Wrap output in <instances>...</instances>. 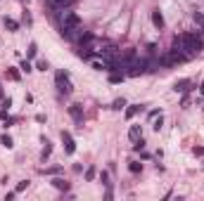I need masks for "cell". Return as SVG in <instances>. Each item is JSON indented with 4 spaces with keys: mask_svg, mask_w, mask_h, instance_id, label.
<instances>
[{
    "mask_svg": "<svg viewBox=\"0 0 204 201\" xmlns=\"http://www.w3.org/2000/svg\"><path fill=\"white\" fill-rule=\"evenodd\" d=\"M55 80H57V90L59 92H64V95L71 92V80H69V74H67V71H59V74L55 76Z\"/></svg>",
    "mask_w": 204,
    "mask_h": 201,
    "instance_id": "1",
    "label": "cell"
},
{
    "mask_svg": "<svg viewBox=\"0 0 204 201\" xmlns=\"http://www.w3.org/2000/svg\"><path fill=\"white\" fill-rule=\"evenodd\" d=\"M71 3H74V0H50V7H52L55 12H64V10L71 7Z\"/></svg>",
    "mask_w": 204,
    "mask_h": 201,
    "instance_id": "2",
    "label": "cell"
},
{
    "mask_svg": "<svg viewBox=\"0 0 204 201\" xmlns=\"http://www.w3.org/2000/svg\"><path fill=\"white\" fill-rule=\"evenodd\" d=\"M69 114H71V118H74L78 126H83V111H81L78 104H71V106H69Z\"/></svg>",
    "mask_w": 204,
    "mask_h": 201,
    "instance_id": "3",
    "label": "cell"
},
{
    "mask_svg": "<svg viewBox=\"0 0 204 201\" xmlns=\"http://www.w3.org/2000/svg\"><path fill=\"white\" fill-rule=\"evenodd\" d=\"M62 142H64V149H67V154H74V152H76L74 137H71L69 132H62Z\"/></svg>",
    "mask_w": 204,
    "mask_h": 201,
    "instance_id": "4",
    "label": "cell"
},
{
    "mask_svg": "<svg viewBox=\"0 0 204 201\" xmlns=\"http://www.w3.org/2000/svg\"><path fill=\"white\" fill-rule=\"evenodd\" d=\"M152 24H154L157 28H164V17H161V12H152Z\"/></svg>",
    "mask_w": 204,
    "mask_h": 201,
    "instance_id": "5",
    "label": "cell"
},
{
    "mask_svg": "<svg viewBox=\"0 0 204 201\" xmlns=\"http://www.w3.org/2000/svg\"><path fill=\"white\" fill-rule=\"evenodd\" d=\"M140 109H142V104H131L128 109H126V118H133V116L138 114Z\"/></svg>",
    "mask_w": 204,
    "mask_h": 201,
    "instance_id": "6",
    "label": "cell"
},
{
    "mask_svg": "<svg viewBox=\"0 0 204 201\" xmlns=\"http://www.w3.org/2000/svg\"><path fill=\"white\" fill-rule=\"evenodd\" d=\"M188 88H190V80H178V83L173 85V90H176V92H185Z\"/></svg>",
    "mask_w": 204,
    "mask_h": 201,
    "instance_id": "7",
    "label": "cell"
},
{
    "mask_svg": "<svg viewBox=\"0 0 204 201\" xmlns=\"http://www.w3.org/2000/svg\"><path fill=\"white\" fill-rule=\"evenodd\" d=\"M128 137L133 140V142L140 137V126H131V130H128Z\"/></svg>",
    "mask_w": 204,
    "mask_h": 201,
    "instance_id": "8",
    "label": "cell"
},
{
    "mask_svg": "<svg viewBox=\"0 0 204 201\" xmlns=\"http://www.w3.org/2000/svg\"><path fill=\"white\" fill-rule=\"evenodd\" d=\"M0 144H3L5 149H12V147H14V144H12V137H10V135H3V140H0Z\"/></svg>",
    "mask_w": 204,
    "mask_h": 201,
    "instance_id": "9",
    "label": "cell"
},
{
    "mask_svg": "<svg viewBox=\"0 0 204 201\" xmlns=\"http://www.w3.org/2000/svg\"><path fill=\"white\" fill-rule=\"evenodd\" d=\"M7 76H10L12 80H19V78H22V74H19V71H17L14 66H10V69H7Z\"/></svg>",
    "mask_w": 204,
    "mask_h": 201,
    "instance_id": "10",
    "label": "cell"
},
{
    "mask_svg": "<svg viewBox=\"0 0 204 201\" xmlns=\"http://www.w3.org/2000/svg\"><path fill=\"white\" fill-rule=\"evenodd\" d=\"M52 185H55V187H57V189H64V192H67V189H69V185H67V182H64V180H59V178H55V180H52Z\"/></svg>",
    "mask_w": 204,
    "mask_h": 201,
    "instance_id": "11",
    "label": "cell"
},
{
    "mask_svg": "<svg viewBox=\"0 0 204 201\" xmlns=\"http://www.w3.org/2000/svg\"><path fill=\"white\" fill-rule=\"evenodd\" d=\"M109 80H112V83H121V80H124V74H116V71H112Z\"/></svg>",
    "mask_w": 204,
    "mask_h": 201,
    "instance_id": "12",
    "label": "cell"
},
{
    "mask_svg": "<svg viewBox=\"0 0 204 201\" xmlns=\"http://www.w3.org/2000/svg\"><path fill=\"white\" fill-rule=\"evenodd\" d=\"M5 26L10 28V31H17V28H19V24H17L14 19H5Z\"/></svg>",
    "mask_w": 204,
    "mask_h": 201,
    "instance_id": "13",
    "label": "cell"
},
{
    "mask_svg": "<svg viewBox=\"0 0 204 201\" xmlns=\"http://www.w3.org/2000/svg\"><path fill=\"white\" fill-rule=\"evenodd\" d=\"M124 106H126V100H114L112 109H124Z\"/></svg>",
    "mask_w": 204,
    "mask_h": 201,
    "instance_id": "14",
    "label": "cell"
},
{
    "mask_svg": "<svg viewBox=\"0 0 204 201\" xmlns=\"http://www.w3.org/2000/svg\"><path fill=\"white\" fill-rule=\"evenodd\" d=\"M36 52H38V50H36V43H31V45H29V50H26V54H29V57H36Z\"/></svg>",
    "mask_w": 204,
    "mask_h": 201,
    "instance_id": "15",
    "label": "cell"
},
{
    "mask_svg": "<svg viewBox=\"0 0 204 201\" xmlns=\"http://www.w3.org/2000/svg\"><path fill=\"white\" fill-rule=\"evenodd\" d=\"M90 64H93V69H95V71H107V66L100 64V62H90Z\"/></svg>",
    "mask_w": 204,
    "mask_h": 201,
    "instance_id": "16",
    "label": "cell"
},
{
    "mask_svg": "<svg viewBox=\"0 0 204 201\" xmlns=\"http://www.w3.org/2000/svg\"><path fill=\"white\" fill-rule=\"evenodd\" d=\"M128 168H131V173H140V170H142V163H131Z\"/></svg>",
    "mask_w": 204,
    "mask_h": 201,
    "instance_id": "17",
    "label": "cell"
},
{
    "mask_svg": "<svg viewBox=\"0 0 204 201\" xmlns=\"http://www.w3.org/2000/svg\"><path fill=\"white\" fill-rule=\"evenodd\" d=\"M161 123H164V121H161V114H159V118H157V121L152 123V128H154V130L159 132V130H161Z\"/></svg>",
    "mask_w": 204,
    "mask_h": 201,
    "instance_id": "18",
    "label": "cell"
},
{
    "mask_svg": "<svg viewBox=\"0 0 204 201\" xmlns=\"http://www.w3.org/2000/svg\"><path fill=\"white\" fill-rule=\"evenodd\" d=\"M19 69H22V71H26V74H29V71H33V69H31V64H29L26 59L22 62V66H19Z\"/></svg>",
    "mask_w": 204,
    "mask_h": 201,
    "instance_id": "19",
    "label": "cell"
},
{
    "mask_svg": "<svg viewBox=\"0 0 204 201\" xmlns=\"http://www.w3.org/2000/svg\"><path fill=\"white\" fill-rule=\"evenodd\" d=\"M26 187H29V180H24V182H19V185H17V189H14V192H24Z\"/></svg>",
    "mask_w": 204,
    "mask_h": 201,
    "instance_id": "20",
    "label": "cell"
},
{
    "mask_svg": "<svg viewBox=\"0 0 204 201\" xmlns=\"http://www.w3.org/2000/svg\"><path fill=\"white\" fill-rule=\"evenodd\" d=\"M36 69H38V71H48V62H38Z\"/></svg>",
    "mask_w": 204,
    "mask_h": 201,
    "instance_id": "21",
    "label": "cell"
},
{
    "mask_svg": "<svg viewBox=\"0 0 204 201\" xmlns=\"http://www.w3.org/2000/svg\"><path fill=\"white\" fill-rule=\"evenodd\" d=\"M107 180H109V175H107V173H102V175H100V182H102V185H109Z\"/></svg>",
    "mask_w": 204,
    "mask_h": 201,
    "instance_id": "22",
    "label": "cell"
},
{
    "mask_svg": "<svg viewBox=\"0 0 204 201\" xmlns=\"http://www.w3.org/2000/svg\"><path fill=\"white\" fill-rule=\"evenodd\" d=\"M86 178H88V180H93V178H95V168H88V173H86Z\"/></svg>",
    "mask_w": 204,
    "mask_h": 201,
    "instance_id": "23",
    "label": "cell"
},
{
    "mask_svg": "<svg viewBox=\"0 0 204 201\" xmlns=\"http://www.w3.org/2000/svg\"><path fill=\"white\" fill-rule=\"evenodd\" d=\"M195 154H197V156H204V147H195Z\"/></svg>",
    "mask_w": 204,
    "mask_h": 201,
    "instance_id": "24",
    "label": "cell"
},
{
    "mask_svg": "<svg viewBox=\"0 0 204 201\" xmlns=\"http://www.w3.org/2000/svg\"><path fill=\"white\" fill-rule=\"evenodd\" d=\"M199 92H202V95H204V83H202V85H199Z\"/></svg>",
    "mask_w": 204,
    "mask_h": 201,
    "instance_id": "25",
    "label": "cell"
}]
</instances>
